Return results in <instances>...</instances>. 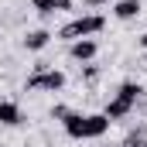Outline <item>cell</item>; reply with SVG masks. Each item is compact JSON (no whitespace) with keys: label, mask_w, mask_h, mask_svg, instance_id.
<instances>
[{"label":"cell","mask_w":147,"mask_h":147,"mask_svg":"<svg viewBox=\"0 0 147 147\" xmlns=\"http://www.w3.org/2000/svg\"><path fill=\"white\" fill-rule=\"evenodd\" d=\"M140 96H144V86H140L137 79H123V82L116 86L113 99L106 103V106H103V113H106V120H110V123H116V120H127L130 113L137 110Z\"/></svg>","instance_id":"obj_1"},{"label":"cell","mask_w":147,"mask_h":147,"mask_svg":"<svg viewBox=\"0 0 147 147\" xmlns=\"http://www.w3.org/2000/svg\"><path fill=\"white\" fill-rule=\"evenodd\" d=\"M106 31V17L103 14H79L72 21H65L62 28H58V41H65V45H72L79 38H96Z\"/></svg>","instance_id":"obj_2"},{"label":"cell","mask_w":147,"mask_h":147,"mask_svg":"<svg viewBox=\"0 0 147 147\" xmlns=\"http://www.w3.org/2000/svg\"><path fill=\"white\" fill-rule=\"evenodd\" d=\"M65 86H69V75L62 69H55V65H48V62H38L34 72L24 79L28 92H62Z\"/></svg>","instance_id":"obj_3"},{"label":"cell","mask_w":147,"mask_h":147,"mask_svg":"<svg viewBox=\"0 0 147 147\" xmlns=\"http://www.w3.org/2000/svg\"><path fill=\"white\" fill-rule=\"evenodd\" d=\"M51 41H55V31H48V28H31V31L21 34V48L31 51V55H38V51H45Z\"/></svg>","instance_id":"obj_4"},{"label":"cell","mask_w":147,"mask_h":147,"mask_svg":"<svg viewBox=\"0 0 147 147\" xmlns=\"http://www.w3.org/2000/svg\"><path fill=\"white\" fill-rule=\"evenodd\" d=\"M96 55H99V41L96 38H79L69 45V58L79 62V65H86V62H96Z\"/></svg>","instance_id":"obj_5"},{"label":"cell","mask_w":147,"mask_h":147,"mask_svg":"<svg viewBox=\"0 0 147 147\" xmlns=\"http://www.w3.org/2000/svg\"><path fill=\"white\" fill-rule=\"evenodd\" d=\"M31 10L38 17H51V14H69L75 10V0H31Z\"/></svg>","instance_id":"obj_6"},{"label":"cell","mask_w":147,"mask_h":147,"mask_svg":"<svg viewBox=\"0 0 147 147\" xmlns=\"http://www.w3.org/2000/svg\"><path fill=\"white\" fill-rule=\"evenodd\" d=\"M110 7H113L110 14L116 21H137V17L144 14V0H113Z\"/></svg>","instance_id":"obj_7"},{"label":"cell","mask_w":147,"mask_h":147,"mask_svg":"<svg viewBox=\"0 0 147 147\" xmlns=\"http://www.w3.org/2000/svg\"><path fill=\"white\" fill-rule=\"evenodd\" d=\"M110 120H106V113H86V140H99V137H106L110 134Z\"/></svg>","instance_id":"obj_8"},{"label":"cell","mask_w":147,"mask_h":147,"mask_svg":"<svg viewBox=\"0 0 147 147\" xmlns=\"http://www.w3.org/2000/svg\"><path fill=\"white\" fill-rule=\"evenodd\" d=\"M24 123V110L14 99H0V127H21Z\"/></svg>","instance_id":"obj_9"},{"label":"cell","mask_w":147,"mask_h":147,"mask_svg":"<svg viewBox=\"0 0 147 147\" xmlns=\"http://www.w3.org/2000/svg\"><path fill=\"white\" fill-rule=\"evenodd\" d=\"M62 130H65L69 140H86V113L72 110V113H69V120L62 123Z\"/></svg>","instance_id":"obj_10"},{"label":"cell","mask_w":147,"mask_h":147,"mask_svg":"<svg viewBox=\"0 0 147 147\" xmlns=\"http://www.w3.org/2000/svg\"><path fill=\"white\" fill-rule=\"evenodd\" d=\"M99 75H103V65H96V62L79 65V79H82L86 86H96V82H99Z\"/></svg>","instance_id":"obj_11"},{"label":"cell","mask_w":147,"mask_h":147,"mask_svg":"<svg viewBox=\"0 0 147 147\" xmlns=\"http://www.w3.org/2000/svg\"><path fill=\"white\" fill-rule=\"evenodd\" d=\"M120 147H147V127H134V130H127V137H123V144Z\"/></svg>","instance_id":"obj_12"},{"label":"cell","mask_w":147,"mask_h":147,"mask_svg":"<svg viewBox=\"0 0 147 147\" xmlns=\"http://www.w3.org/2000/svg\"><path fill=\"white\" fill-rule=\"evenodd\" d=\"M69 113H72V106H65V103H55L48 116H51V120H58V123H65V120H69Z\"/></svg>","instance_id":"obj_13"},{"label":"cell","mask_w":147,"mask_h":147,"mask_svg":"<svg viewBox=\"0 0 147 147\" xmlns=\"http://www.w3.org/2000/svg\"><path fill=\"white\" fill-rule=\"evenodd\" d=\"M113 0H86V7H110Z\"/></svg>","instance_id":"obj_14"},{"label":"cell","mask_w":147,"mask_h":147,"mask_svg":"<svg viewBox=\"0 0 147 147\" xmlns=\"http://www.w3.org/2000/svg\"><path fill=\"white\" fill-rule=\"evenodd\" d=\"M137 48H140V51H147V31H144L140 38H137Z\"/></svg>","instance_id":"obj_15"},{"label":"cell","mask_w":147,"mask_h":147,"mask_svg":"<svg viewBox=\"0 0 147 147\" xmlns=\"http://www.w3.org/2000/svg\"><path fill=\"white\" fill-rule=\"evenodd\" d=\"M144 65H147V51H144Z\"/></svg>","instance_id":"obj_16"},{"label":"cell","mask_w":147,"mask_h":147,"mask_svg":"<svg viewBox=\"0 0 147 147\" xmlns=\"http://www.w3.org/2000/svg\"><path fill=\"white\" fill-rule=\"evenodd\" d=\"M0 24H3V14H0Z\"/></svg>","instance_id":"obj_17"}]
</instances>
